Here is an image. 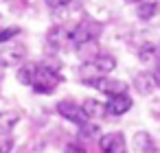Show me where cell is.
Segmentation results:
<instances>
[{"instance_id": "18", "label": "cell", "mask_w": 160, "mask_h": 153, "mask_svg": "<svg viewBox=\"0 0 160 153\" xmlns=\"http://www.w3.org/2000/svg\"><path fill=\"white\" fill-rule=\"evenodd\" d=\"M11 146H13L11 136H9V133H0V153H7Z\"/></svg>"}, {"instance_id": "8", "label": "cell", "mask_w": 160, "mask_h": 153, "mask_svg": "<svg viewBox=\"0 0 160 153\" xmlns=\"http://www.w3.org/2000/svg\"><path fill=\"white\" fill-rule=\"evenodd\" d=\"M132 144H134L136 153H153L156 151V142L147 131H136L132 138Z\"/></svg>"}, {"instance_id": "11", "label": "cell", "mask_w": 160, "mask_h": 153, "mask_svg": "<svg viewBox=\"0 0 160 153\" xmlns=\"http://www.w3.org/2000/svg\"><path fill=\"white\" fill-rule=\"evenodd\" d=\"M134 88H136V92L142 94V96L151 94V90H153V77H151L149 72H138L136 79H134Z\"/></svg>"}, {"instance_id": "3", "label": "cell", "mask_w": 160, "mask_h": 153, "mask_svg": "<svg viewBox=\"0 0 160 153\" xmlns=\"http://www.w3.org/2000/svg\"><path fill=\"white\" fill-rule=\"evenodd\" d=\"M57 112L66 118V120H70V122H75V125H79V127H83L90 118L86 116V112L81 109V105H77L75 101H59L57 103Z\"/></svg>"}, {"instance_id": "14", "label": "cell", "mask_w": 160, "mask_h": 153, "mask_svg": "<svg viewBox=\"0 0 160 153\" xmlns=\"http://www.w3.org/2000/svg\"><path fill=\"white\" fill-rule=\"evenodd\" d=\"M158 9H160L158 2H142V5L136 7V16H138L140 20H151V18L158 13Z\"/></svg>"}, {"instance_id": "21", "label": "cell", "mask_w": 160, "mask_h": 153, "mask_svg": "<svg viewBox=\"0 0 160 153\" xmlns=\"http://www.w3.org/2000/svg\"><path fill=\"white\" fill-rule=\"evenodd\" d=\"M151 77H153V85H158V88H160V64L156 66V70L151 72Z\"/></svg>"}, {"instance_id": "20", "label": "cell", "mask_w": 160, "mask_h": 153, "mask_svg": "<svg viewBox=\"0 0 160 153\" xmlns=\"http://www.w3.org/2000/svg\"><path fill=\"white\" fill-rule=\"evenodd\" d=\"M66 153H88L81 144H75V142H70V144H66V149H64Z\"/></svg>"}, {"instance_id": "7", "label": "cell", "mask_w": 160, "mask_h": 153, "mask_svg": "<svg viewBox=\"0 0 160 153\" xmlns=\"http://www.w3.org/2000/svg\"><path fill=\"white\" fill-rule=\"evenodd\" d=\"M134 101L127 94H118V96H110V101L105 103V116H123L132 109Z\"/></svg>"}, {"instance_id": "19", "label": "cell", "mask_w": 160, "mask_h": 153, "mask_svg": "<svg viewBox=\"0 0 160 153\" xmlns=\"http://www.w3.org/2000/svg\"><path fill=\"white\" fill-rule=\"evenodd\" d=\"M46 5H48L51 9H64V7L70 5V0H46Z\"/></svg>"}, {"instance_id": "9", "label": "cell", "mask_w": 160, "mask_h": 153, "mask_svg": "<svg viewBox=\"0 0 160 153\" xmlns=\"http://www.w3.org/2000/svg\"><path fill=\"white\" fill-rule=\"evenodd\" d=\"M48 44L51 48H64L66 44H70V31L64 26H53L48 31Z\"/></svg>"}, {"instance_id": "4", "label": "cell", "mask_w": 160, "mask_h": 153, "mask_svg": "<svg viewBox=\"0 0 160 153\" xmlns=\"http://www.w3.org/2000/svg\"><path fill=\"white\" fill-rule=\"evenodd\" d=\"M99 149H101V153H127L125 136H123L121 131L105 133V136L99 140Z\"/></svg>"}, {"instance_id": "15", "label": "cell", "mask_w": 160, "mask_h": 153, "mask_svg": "<svg viewBox=\"0 0 160 153\" xmlns=\"http://www.w3.org/2000/svg\"><path fill=\"white\" fill-rule=\"evenodd\" d=\"M138 57H140V61H153L158 57V46L156 44H142L138 50Z\"/></svg>"}, {"instance_id": "17", "label": "cell", "mask_w": 160, "mask_h": 153, "mask_svg": "<svg viewBox=\"0 0 160 153\" xmlns=\"http://www.w3.org/2000/svg\"><path fill=\"white\" fill-rule=\"evenodd\" d=\"M20 33V26H9V29H5V31H0V44H7L11 37H16Z\"/></svg>"}, {"instance_id": "10", "label": "cell", "mask_w": 160, "mask_h": 153, "mask_svg": "<svg viewBox=\"0 0 160 153\" xmlns=\"http://www.w3.org/2000/svg\"><path fill=\"white\" fill-rule=\"evenodd\" d=\"M90 66H92L97 72L108 74V72H112V70L116 68V59H114L112 55H108V53H101V55H97V57L90 61Z\"/></svg>"}, {"instance_id": "16", "label": "cell", "mask_w": 160, "mask_h": 153, "mask_svg": "<svg viewBox=\"0 0 160 153\" xmlns=\"http://www.w3.org/2000/svg\"><path fill=\"white\" fill-rule=\"evenodd\" d=\"M33 74H35V66H22V68L18 70V79H20V83H24V85H31V83H33Z\"/></svg>"}, {"instance_id": "12", "label": "cell", "mask_w": 160, "mask_h": 153, "mask_svg": "<svg viewBox=\"0 0 160 153\" xmlns=\"http://www.w3.org/2000/svg\"><path fill=\"white\" fill-rule=\"evenodd\" d=\"M81 109L86 112V116H88V118H99V116H105V105H103L101 101H94V98H88V101L81 105Z\"/></svg>"}, {"instance_id": "6", "label": "cell", "mask_w": 160, "mask_h": 153, "mask_svg": "<svg viewBox=\"0 0 160 153\" xmlns=\"http://www.w3.org/2000/svg\"><path fill=\"white\" fill-rule=\"evenodd\" d=\"M88 85H94L99 92H103L108 96H118V94L127 92V83L118 81V79H94V81H88Z\"/></svg>"}, {"instance_id": "2", "label": "cell", "mask_w": 160, "mask_h": 153, "mask_svg": "<svg viewBox=\"0 0 160 153\" xmlns=\"http://www.w3.org/2000/svg\"><path fill=\"white\" fill-rule=\"evenodd\" d=\"M99 35H101V24H99L97 20L86 18V20H81L75 29H70V44H72V46H83V44L97 40Z\"/></svg>"}, {"instance_id": "13", "label": "cell", "mask_w": 160, "mask_h": 153, "mask_svg": "<svg viewBox=\"0 0 160 153\" xmlns=\"http://www.w3.org/2000/svg\"><path fill=\"white\" fill-rule=\"evenodd\" d=\"M20 116L16 112H2L0 114V133H9L16 125H18Z\"/></svg>"}, {"instance_id": "1", "label": "cell", "mask_w": 160, "mask_h": 153, "mask_svg": "<svg viewBox=\"0 0 160 153\" xmlns=\"http://www.w3.org/2000/svg\"><path fill=\"white\" fill-rule=\"evenodd\" d=\"M62 77L51 68V66H35V74H33V90L38 94H51L57 85H59Z\"/></svg>"}, {"instance_id": "5", "label": "cell", "mask_w": 160, "mask_h": 153, "mask_svg": "<svg viewBox=\"0 0 160 153\" xmlns=\"http://www.w3.org/2000/svg\"><path fill=\"white\" fill-rule=\"evenodd\" d=\"M24 57H27V48L22 44H9L5 48H0V66H5V68L22 64Z\"/></svg>"}]
</instances>
